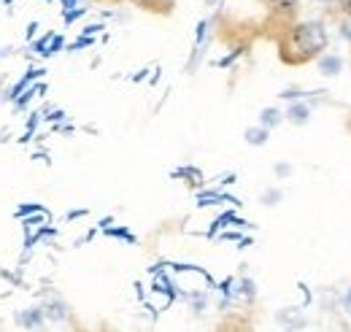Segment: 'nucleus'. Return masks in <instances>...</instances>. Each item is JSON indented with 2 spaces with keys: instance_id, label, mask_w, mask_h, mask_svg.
I'll use <instances>...</instances> for the list:
<instances>
[{
  "instance_id": "nucleus-16",
  "label": "nucleus",
  "mask_w": 351,
  "mask_h": 332,
  "mask_svg": "<svg viewBox=\"0 0 351 332\" xmlns=\"http://www.w3.org/2000/svg\"><path fill=\"white\" fill-rule=\"evenodd\" d=\"M82 332H84V330H82Z\"/></svg>"
},
{
  "instance_id": "nucleus-14",
  "label": "nucleus",
  "mask_w": 351,
  "mask_h": 332,
  "mask_svg": "<svg viewBox=\"0 0 351 332\" xmlns=\"http://www.w3.org/2000/svg\"><path fill=\"white\" fill-rule=\"evenodd\" d=\"M289 173H292V167L287 165V163H281V165H276V176H281V178H284V176H289Z\"/></svg>"
},
{
  "instance_id": "nucleus-9",
  "label": "nucleus",
  "mask_w": 351,
  "mask_h": 332,
  "mask_svg": "<svg viewBox=\"0 0 351 332\" xmlns=\"http://www.w3.org/2000/svg\"><path fill=\"white\" fill-rule=\"evenodd\" d=\"M235 287H238L235 294H243L249 303L257 297V287H254V281H252V278H241V281H235Z\"/></svg>"
},
{
  "instance_id": "nucleus-1",
  "label": "nucleus",
  "mask_w": 351,
  "mask_h": 332,
  "mask_svg": "<svg viewBox=\"0 0 351 332\" xmlns=\"http://www.w3.org/2000/svg\"><path fill=\"white\" fill-rule=\"evenodd\" d=\"M330 46V33L324 27V22L319 19H303V22H292L281 41V60L289 62V65H303L311 60H319Z\"/></svg>"
},
{
  "instance_id": "nucleus-5",
  "label": "nucleus",
  "mask_w": 351,
  "mask_h": 332,
  "mask_svg": "<svg viewBox=\"0 0 351 332\" xmlns=\"http://www.w3.org/2000/svg\"><path fill=\"white\" fill-rule=\"evenodd\" d=\"M16 324H19V327H25V330L38 332L46 324L44 308L38 305V308H25V311H19V313H16Z\"/></svg>"
},
{
  "instance_id": "nucleus-4",
  "label": "nucleus",
  "mask_w": 351,
  "mask_h": 332,
  "mask_svg": "<svg viewBox=\"0 0 351 332\" xmlns=\"http://www.w3.org/2000/svg\"><path fill=\"white\" fill-rule=\"evenodd\" d=\"M44 316L46 322H71V308H68V303L65 300H60V297H51V300H46L44 305Z\"/></svg>"
},
{
  "instance_id": "nucleus-6",
  "label": "nucleus",
  "mask_w": 351,
  "mask_h": 332,
  "mask_svg": "<svg viewBox=\"0 0 351 332\" xmlns=\"http://www.w3.org/2000/svg\"><path fill=\"white\" fill-rule=\"evenodd\" d=\"M316 68H319L322 76L332 79V76H338V73L343 71V57H338V54H332V51H324V54L316 60Z\"/></svg>"
},
{
  "instance_id": "nucleus-3",
  "label": "nucleus",
  "mask_w": 351,
  "mask_h": 332,
  "mask_svg": "<svg viewBox=\"0 0 351 332\" xmlns=\"http://www.w3.org/2000/svg\"><path fill=\"white\" fill-rule=\"evenodd\" d=\"M276 322H278V324H281L287 332H298V330H303V327L308 324L306 313H303L300 308H284V311H278Z\"/></svg>"
},
{
  "instance_id": "nucleus-7",
  "label": "nucleus",
  "mask_w": 351,
  "mask_h": 332,
  "mask_svg": "<svg viewBox=\"0 0 351 332\" xmlns=\"http://www.w3.org/2000/svg\"><path fill=\"white\" fill-rule=\"evenodd\" d=\"M284 122V111L281 108H276V106H267L260 111V127L265 130H273V127H278Z\"/></svg>"
},
{
  "instance_id": "nucleus-11",
  "label": "nucleus",
  "mask_w": 351,
  "mask_h": 332,
  "mask_svg": "<svg viewBox=\"0 0 351 332\" xmlns=\"http://www.w3.org/2000/svg\"><path fill=\"white\" fill-rule=\"evenodd\" d=\"M281 198H284V192H281V189H276V187H270V189H265L260 200H263L265 206H276V203H278Z\"/></svg>"
},
{
  "instance_id": "nucleus-2",
  "label": "nucleus",
  "mask_w": 351,
  "mask_h": 332,
  "mask_svg": "<svg viewBox=\"0 0 351 332\" xmlns=\"http://www.w3.org/2000/svg\"><path fill=\"white\" fill-rule=\"evenodd\" d=\"M284 122H289V125L295 127H306L311 122V106H308V100H292L287 106V111H284Z\"/></svg>"
},
{
  "instance_id": "nucleus-15",
  "label": "nucleus",
  "mask_w": 351,
  "mask_h": 332,
  "mask_svg": "<svg viewBox=\"0 0 351 332\" xmlns=\"http://www.w3.org/2000/svg\"><path fill=\"white\" fill-rule=\"evenodd\" d=\"M341 8H343V16L351 19V0H341Z\"/></svg>"
},
{
  "instance_id": "nucleus-8",
  "label": "nucleus",
  "mask_w": 351,
  "mask_h": 332,
  "mask_svg": "<svg viewBox=\"0 0 351 332\" xmlns=\"http://www.w3.org/2000/svg\"><path fill=\"white\" fill-rule=\"evenodd\" d=\"M243 138H246V143L249 146H265L267 143V138H270V130H265V127H249L246 132H243Z\"/></svg>"
},
{
  "instance_id": "nucleus-13",
  "label": "nucleus",
  "mask_w": 351,
  "mask_h": 332,
  "mask_svg": "<svg viewBox=\"0 0 351 332\" xmlns=\"http://www.w3.org/2000/svg\"><path fill=\"white\" fill-rule=\"evenodd\" d=\"M341 303H343V311H346V313L351 316V287L343 292V300H341Z\"/></svg>"
},
{
  "instance_id": "nucleus-12",
  "label": "nucleus",
  "mask_w": 351,
  "mask_h": 332,
  "mask_svg": "<svg viewBox=\"0 0 351 332\" xmlns=\"http://www.w3.org/2000/svg\"><path fill=\"white\" fill-rule=\"evenodd\" d=\"M338 33H341V38H343V41L351 43V19H346V16H343V19L338 22Z\"/></svg>"
},
{
  "instance_id": "nucleus-10",
  "label": "nucleus",
  "mask_w": 351,
  "mask_h": 332,
  "mask_svg": "<svg viewBox=\"0 0 351 332\" xmlns=\"http://www.w3.org/2000/svg\"><path fill=\"white\" fill-rule=\"evenodd\" d=\"M298 3H300V0H270L273 11H278V14H295Z\"/></svg>"
}]
</instances>
